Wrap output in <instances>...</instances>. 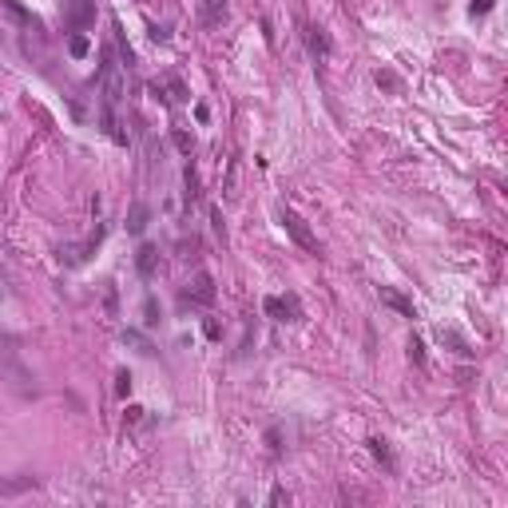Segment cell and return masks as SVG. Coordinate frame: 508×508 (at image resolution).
<instances>
[{"label": "cell", "instance_id": "1", "mask_svg": "<svg viewBox=\"0 0 508 508\" xmlns=\"http://www.w3.org/2000/svg\"><path fill=\"white\" fill-rule=\"evenodd\" d=\"M124 72L111 56V48L104 52V63H99V115H104V127L115 143H127V131H124V119H119V104H124Z\"/></svg>", "mask_w": 508, "mask_h": 508}, {"label": "cell", "instance_id": "2", "mask_svg": "<svg viewBox=\"0 0 508 508\" xmlns=\"http://www.w3.org/2000/svg\"><path fill=\"white\" fill-rule=\"evenodd\" d=\"M278 219H282L286 235L294 238V242H298V246H302L306 254H318V251H322V246H318V235L310 231V226H306V219H302L298 211H290V206H282V211H278Z\"/></svg>", "mask_w": 508, "mask_h": 508}, {"label": "cell", "instance_id": "3", "mask_svg": "<svg viewBox=\"0 0 508 508\" xmlns=\"http://www.w3.org/2000/svg\"><path fill=\"white\" fill-rule=\"evenodd\" d=\"M262 310H266L270 318H278V322H302L298 294H270V298L262 302Z\"/></svg>", "mask_w": 508, "mask_h": 508}, {"label": "cell", "instance_id": "4", "mask_svg": "<svg viewBox=\"0 0 508 508\" xmlns=\"http://www.w3.org/2000/svg\"><path fill=\"white\" fill-rule=\"evenodd\" d=\"M183 298L199 302V306H211V302H215V278H211L206 270H199V274L187 282V294H183Z\"/></svg>", "mask_w": 508, "mask_h": 508}, {"label": "cell", "instance_id": "5", "mask_svg": "<svg viewBox=\"0 0 508 508\" xmlns=\"http://www.w3.org/2000/svg\"><path fill=\"white\" fill-rule=\"evenodd\" d=\"M151 95H155L159 104H179V99H187V88H183L179 76H163L151 84Z\"/></svg>", "mask_w": 508, "mask_h": 508}, {"label": "cell", "instance_id": "6", "mask_svg": "<svg viewBox=\"0 0 508 508\" xmlns=\"http://www.w3.org/2000/svg\"><path fill=\"white\" fill-rule=\"evenodd\" d=\"M99 235H104V231H95V238H88V242H68V246H60V262H63V266H84V262H88V254L95 251Z\"/></svg>", "mask_w": 508, "mask_h": 508}, {"label": "cell", "instance_id": "7", "mask_svg": "<svg viewBox=\"0 0 508 508\" xmlns=\"http://www.w3.org/2000/svg\"><path fill=\"white\" fill-rule=\"evenodd\" d=\"M226 16H231L226 0H199V24L203 28H219V24H226Z\"/></svg>", "mask_w": 508, "mask_h": 508}, {"label": "cell", "instance_id": "8", "mask_svg": "<svg viewBox=\"0 0 508 508\" xmlns=\"http://www.w3.org/2000/svg\"><path fill=\"white\" fill-rule=\"evenodd\" d=\"M378 298L385 302L389 310H397V314H401V318H417V310H413V302L405 298V294H397L393 286H381V290H378Z\"/></svg>", "mask_w": 508, "mask_h": 508}, {"label": "cell", "instance_id": "9", "mask_svg": "<svg viewBox=\"0 0 508 508\" xmlns=\"http://www.w3.org/2000/svg\"><path fill=\"white\" fill-rule=\"evenodd\" d=\"M306 48H310V56H314L318 63L330 60V36L322 28H306Z\"/></svg>", "mask_w": 508, "mask_h": 508}, {"label": "cell", "instance_id": "10", "mask_svg": "<svg viewBox=\"0 0 508 508\" xmlns=\"http://www.w3.org/2000/svg\"><path fill=\"white\" fill-rule=\"evenodd\" d=\"M95 16V8H92V0H68V20H72V28H84L88 20Z\"/></svg>", "mask_w": 508, "mask_h": 508}, {"label": "cell", "instance_id": "11", "mask_svg": "<svg viewBox=\"0 0 508 508\" xmlns=\"http://www.w3.org/2000/svg\"><path fill=\"white\" fill-rule=\"evenodd\" d=\"M135 270H139L143 278H155V270H159V251L155 246H139V254H135Z\"/></svg>", "mask_w": 508, "mask_h": 508}, {"label": "cell", "instance_id": "12", "mask_svg": "<svg viewBox=\"0 0 508 508\" xmlns=\"http://www.w3.org/2000/svg\"><path fill=\"white\" fill-rule=\"evenodd\" d=\"M437 338H441V346H449L453 353H460V358H473V346H469L457 330H444V326H441V333H437Z\"/></svg>", "mask_w": 508, "mask_h": 508}, {"label": "cell", "instance_id": "13", "mask_svg": "<svg viewBox=\"0 0 508 508\" xmlns=\"http://www.w3.org/2000/svg\"><path fill=\"white\" fill-rule=\"evenodd\" d=\"M147 215H151V211H147L143 203L131 206V211H127V235H143V226H147Z\"/></svg>", "mask_w": 508, "mask_h": 508}, {"label": "cell", "instance_id": "14", "mask_svg": "<svg viewBox=\"0 0 508 508\" xmlns=\"http://www.w3.org/2000/svg\"><path fill=\"white\" fill-rule=\"evenodd\" d=\"M365 444H369V453H373V457H378L381 465H385V469L393 473L397 465H393V453H389V441H381V437H369V441H365Z\"/></svg>", "mask_w": 508, "mask_h": 508}, {"label": "cell", "instance_id": "15", "mask_svg": "<svg viewBox=\"0 0 508 508\" xmlns=\"http://www.w3.org/2000/svg\"><path fill=\"white\" fill-rule=\"evenodd\" d=\"M171 139H175V147H179V151H183V155H195V139H190V135H187V131H183V127H175V131H171Z\"/></svg>", "mask_w": 508, "mask_h": 508}, {"label": "cell", "instance_id": "16", "mask_svg": "<svg viewBox=\"0 0 508 508\" xmlns=\"http://www.w3.org/2000/svg\"><path fill=\"white\" fill-rule=\"evenodd\" d=\"M183 179H187V203H195L199 199V175H195L190 163H187V171H183Z\"/></svg>", "mask_w": 508, "mask_h": 508}, {"label": "cell", "instance_id": "17", "mask_svg": "<svg viewBox=\"0 0 508 508\" xmlns=\"http://www.w3.org/2000/svg\"><path fill=\"white\" fill-rule=\"evenodd\" d=\"M88 36H84V32H76V36H72V40H68V52H72V56H88Z\"/></svg>", "mask_w": 508, "mask_h": 508}, {"label": "cell", "instance_id": "18", "mask_svg": "<svg viewBox=\"0 0 508 508\" xmlns=\"http://www.w3.org/2000/svg\"><path fill=\"white\" fill-rule=\"evenodd\" d=\"M24 489H36L32 476H24V480H0V492H24Z\"/></svg>", "mask_w": 508, "mask_h": 508}, {"label": "cell", "instance_id": "19", "mask_svg": "<svg viewBox=\"0 0 508 508\" xmlns=\"http://www.w3.org/2000/svg\"><path fill=\"white\" fill-rule=\"evenodd\" d=\"M115 393L119 397L131 393V373H127V369H119V378H115Z\"/></svg>", "mask_w": 508, "mask_h": 508}, {"label": "cell", "instance_id": "20", "mask_svg": "<svg viewBox=\"0 0 508 508\" xmlns=\"http://www.w3.org/2000/svg\"><path fill=\"white\" fill-rule=\"evenodd\" d=\"M409 358H413V362H425V346H421V338H409Z\"/></svg>", "mask_w": 508, "mask_h": 508}, {"label": "cell", "instance_id": "21", "mask_svg": "<svg viewBox=\"0 0 508 508\" xmlns=\"http://www.w3.org/2000/svg\"><path fill=\"white\" fill-rule=\"evenodd\" d=\"M492 4H496V0H473V4H469V12L485 16V12H492Z\"/></svg>", "mask_w": 508, "mask_h": 508}, {"label": "cell", "instance_id": "22", "mask_svg": "<svg viewBox=\"0 0 508 508\" xmlns=\"http://www.w3.org/2000/svg\"><path fill=\"white\" fill-rule=\"evenodd\" d=\"M270 505H290V492H286V489H274V492H270Z\"/></svg>", "mask_w": 508, "mask_h": 508}, {"label": "cell", "instance_id": "23", "mask_svg": "<svg viewBox=\"0 0 508 508\" xmlns=\"http://www.w3.org/2000/svg\"><path fill=\"white\" fill-rule=\"evenodd\" d=\"M147 326H159V318H155V298H147V318H143Z\"/></svg>", "mask_w": 508, "mask_h": 508}, {"label": "cell", "instance_id": "24", "mask_svg": "<svg viewBox=\"0 0 508 508\" xmlns=\"http://www.w3.org/2000/svg\"><path fill=\"white\" fill-rule=\"evenodd\" d=\"M139 417H143V409H139V405H127V421H131V425H135Z\"/></svg>", "mask_w": 508, "mask_h": 508}]
</instances>
